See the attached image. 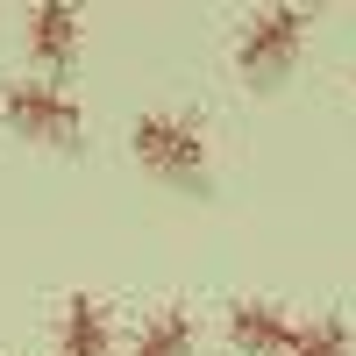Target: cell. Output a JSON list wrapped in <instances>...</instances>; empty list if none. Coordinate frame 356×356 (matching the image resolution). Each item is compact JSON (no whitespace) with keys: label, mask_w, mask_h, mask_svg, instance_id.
I'll use <instances>...</instances> for the list:
<instances>
[{"label":"cell","mask_w":356,"mask_h":356,"mask_svg":"<svg viewBox=\"0 0 356 356\" xmlns=\"http://www.w3.org/2000/svg\"><path fill=\"white\" fill-rule=\"evenodd\" d=\"M129 150H136V164L150 178H164V186H200L207 178V129L193 122V114H171V107L136 114Z\"/></svg>","instance_id":"cell-1"},{"label":"cell","mask_w":356,"mask_h":356,"mask_svg":"<svg viewBox=\"0 0 356 356\" xmlns=\"http://www.w3.org/2000/svg\"><path fill=\"white\" fill-rule=\"evenodd\" d=\"M0 122H8L15 136H29V143L72 150V143L86 136V107L65 93V86H50V79H8L0 86Z\"/></svg>","instance_id":"cell-2"},{"label":"cell","mask_w":356,"mask_h":356,"mask_svg":"<svg viewBox=\"0 0 356 356\" xmlns=\"http://www.w3.org/2000/svg\"><path fill=\"white\" fill-rule=\"evenodd\" d=\"M307 8H257L243 22V36H235V72H243L250 86H271L292 72V57L307 50Z\"/></svg>","instance_id":"cell-3"},{"label":"cell","mask_w":356,"mask_h":356,"mask_svg":"<svg viewBox=\"0 0 356 356\" xmlns=\"http://www.w3.org/2000/svg\"><path fill=\"white\" fill-rule=\"evenodd\" d=\"M292 335H300V314H285L271 300H235L228 307V342L235 356H285Z\"/></svg>","instance_id":"cell-4"},{"label":"cell","mask_w":356,"mask_h":356,"mask_svg":"<svg viewBox=\"0 0 356 356\" xmlns=\"http://www.w3.org/2000/svg\"><path fill=\"white\" fill-rule=\"evenodd\" d=\"M22 43H29V57H43V65H72L79 57V8H65V0L22 8Z\"/></svg>","instance_id":"cell-5"},{"label":"cell","mask_w":356,"mask_h":356,"mask_svg":"<svg viewBox=\"0 0 356 356\" xmlns=\"http://www.w3.org/2000/svg\"><path fill=\"white\" fill-rule=\"evenodd\" d=\"M57 356H114V314L93 292H72L57 314Z\"/></svg>","instance_id":"cell-6"},{"label":"cell","mask_w":356,"mask_h":356,"mask_svg":"<svg viewBox=\"0 0 356 356\" xmlns=\"http://www.w3.org/2000/svg\"><path fill=\"white\" fill-rule=\"evenodd\" d=\"M193 342H200L193 307H157V314L129 335V356H193Z\"/></svg>","instance_id":"cell-7"},{"label":"cell","mask_w":356,"mask_h":356,"mask_svg":"<svg viewBox=\"0 0 356 356\" xmlns=\"http://www.w3.org/2000/svg\"><path fill=\"white\" fill-rule=\"evenodd\" d=\"M285 356H356V328L342 314H307Z\"/></svg>","instance_id":"cell-8"}]
</instances>
